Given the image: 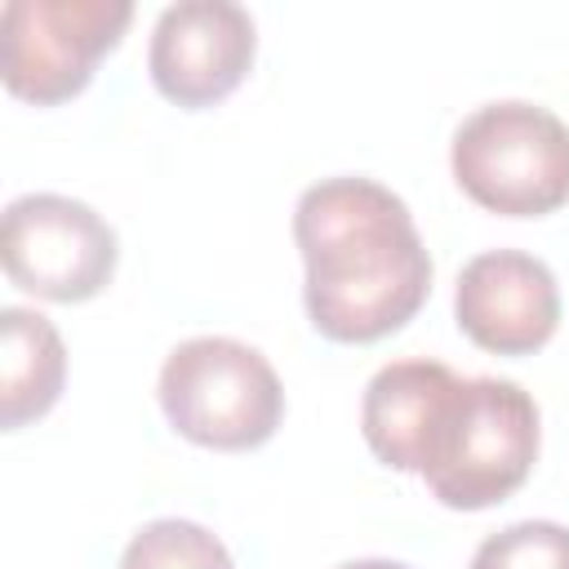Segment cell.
Returning a JSON list of instances; mask_svg holds the SVG:
<instances>
[{
	"label": "cell",
	"mask_w": 569,
	"mask_h": 569,
	"mask_svg": "<svg viewBox=\"0 0 569 569\" xmlns=\"http://www.w3.org/2000/svg\"><path fill=\"white\" fill-rule=\"evenodd\" d=\"M458 329L493 356H533L560 325V284L525 249H485L458 271Z\"/></svg>",
	"instance_id": "ba28073f"
},
{
	"label": "cell",
	"mask_w": 569,
	"mask_h": 569,
	"mask_svg": "<svg viewBox=\"0 0 569 569\" xmlns=\"http://www.w3.org/2000/svg\"><path fill=\"white\" fill-rule=\"evenodd\" d=\"M360 431L391 471L427 480L449 511L511 498L538 458V405L511 378H458L440 360L382 365L360 400Z\"/></svg>",
	"instance_id": "6da1fadb"
},
{
	"label": "cell",
	"mask_w": 569,
	"mask_h": 569,
	"mask_svg": "<svg viewBox=\"0 0 569 569\" xmlns=\"http://www.w3.org/2000/svg\"><path fill=\"white\" fill-rule=\"evenodd\" d=\"M116 231L84 200L58 191H31L4 204L0 262L4 276L49 302L98 298L116 276Z\"/></svg>",
	"instance_id": "8992f818"
},
{
	"label": "cell",
	"mask_w": 569,
	"mask_h": 569,
	"mask_svg": "<svg viewBox=\"0 0 569 569\" xmlns=\"http://www.w3.org/2000/svg\"><path fill=\"white\" fill-rule=\"evenodd\" d=\"M471 569H569V525L516 520L476 547Z\"/></svg>",
	"instance_id": "8fae6325"
},
{
	"label": "cell",
	"mask_w": 569,
	"mask_h": 569,
	"mask_svg": "<svg viewBox=\"0 0 569 569\" xmlns=\"http://www.w3.org/2000/svg\"><path fill=\"white\" fill-rule=\"evenodd\" d=\"M129 22V0H9L0 9L4 89L36 107L76 98Z\"/></svg>",
	"instance_id": "5b68a950"
},
{
	"label": "cell",
	"mask_w": 569,
	"mask_h": 569,
	"mask_svg": "<svg viewBox=\"0 0 569 569\" xmlns=\"http://www.w3.org/2000/svg\"><path fill=\"white\" fill-rule=\"evenodd\" d=\"M120 569H236V565L218 533H209L196 520L164 516V520L142 525L129 538Z\"/></svg>",
	"instance_id": "30bf717a"
},
{
	"label": "cell",
	"mask_w": 569,
	"mask_h": 569,
	"mask_svg": "<svg viewBox=\"0 0 569 569\" xmlns=\"http://www.w3.org/2000/svg\"><path fill=\"white\" fill-rule=\"evenodd\" d=\"M338 569H413V565H405V560H382V556H373V560H347V565H338Z\"/></svg>",
	"instance_id": "7c38bea8"
},
{
	"label": "cell",
	"mask_w": 569,
	"mask_h": 569,
	"mask_svg": "<svg viewBox=\"0 0 569 569\" xmlns=\"http://www.w3.org/2000/svg\"><path fill=\"white\" fill-rule=\"evenodd\" d=\"M258 53V27L249 9L231 0H178L160 9L151 27L147 71L151 84L187 107L204 111L240 89Z\"/></svg>",
	"instance_id": "52a82bcc"
},
{
	"label": "cell",
	"mask_w": 569,
	"mask_h": 569,
	"mask_svg": "<svg viewBox=\"0 0 569 569\" xmlns=\"http://www.w3.org/2000/svg\"><path fill=\"white\" fill-rule=\"evenodd\" d=\"M293 240L307 267V316L329 342H378L431 293V253L413 213L373 178L311 182L293 209Z\"/></svg>",
	"instance_id": "7a4b0ae2"
},
{
	"label": "cell",
	"mask_w": 569,
	"mask_h": 569,
	"mask_svg": "<svg viewBox=\"0 0 569 569\" xmlns=\"http://www.w3.org/2000/svg\"><path fill=\"white\" fill-rule=\"evenodd\" d=\"M67 382V347L58 329L27 307L0 311V422L18 431L44 418Z\"/></svg>",
	"instance_id": "9c48e42d"
},
{
	"label": "cell",
	"mask_w": 569,
	"mask_h": 569,
	"mask_svg": "<svg viewBox=\"0 0 569 569\" xmlns=\"http://www.w3.org/2000/svg\"><path fill=\"white\" fill-rule=\"evenodd\" d=\"M156 396L178 436L222 453L267 445L284 418V387L271 360L222 333L178 342L160 365Z\"/></svg>",
	"instance_id": "3957f363"
},
{
	"label": "cell",
	"mask_w": 569,
	"mask_h": 569,
	"mask_svg": "<svg viewBox=\"0 0 569 569\" xmlns=\"http://www.w3.org/2000/svg\"><path fill=\"white\" fill-rule=\"evenodd\" d=\"M453 182L489 213L542 218L569 200V124L525 98L476 107L449 147Z\"/></svg>",
	"instance_id": "277c9868"
}]
</instances>
